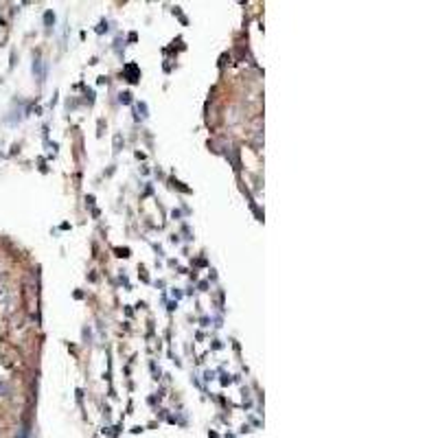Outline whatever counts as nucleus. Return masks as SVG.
Segmentation results:
<instances>
[{"label":"nucleus","mask_w":438,"mask_h":438,"mask_svg":"<svg viewBox=\"0 0 438 438\" xmlns=\"http://www.w3.org/2000/svg\"><path fill=\"white\" fill-rule=\"evenodd\" d=\"M11 296V289L7 287V285H0V303H7Z\"/></svg>","instance_id":"1"}]
</instances>
